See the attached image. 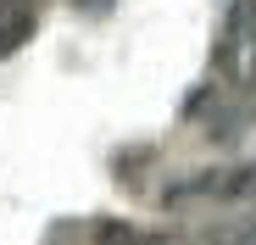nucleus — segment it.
I'll list each match as a JSON object with an SVG mask.
<instances>
[{"label":"nucleus","mask_w":256,"mask_h":245,"mask_svg":"<svg viewBox=\"0 0 256 245\" xmlns=\"http://www.w3.org/2000/svg\"><path fill=\"white\" fill-rule=\"evenodd\" d=\"M212 67H218L234 90L256 78V0H228L218 45H212Z\"/></svg>","instance_id":"1"},{"label":"nucleus","mask_w":256,"mask_h":245,"mask_svg":"<svg viewBox=\"0 0 256 245\" xmlns=\"http://www.w3.org/2000/svg\"><path fill=\"white\" fill-rule=\"evenodd\" d=\"M34 39V6H0V62Z\"/></svg>","instance_id":"2"},{"label":"nucleus","mask_w":256,"mask_h":245,"mask_svg":"<svg viewBox=\"0 0 256 245\" xmlns=\"http://www.w3.org/2000/svg\"><path fill=\"white\" fill-rule=\"evenodd\" d=\"M95 245H156V240H150V234H140L134 223H100Z\"/></svg>","instance_id":"3"},{"label":"nucleus","mask_w":256,"mask_h":245,"mask_svg":"<svg viewBox=\"0 0 256 245\" xmlns=\"http://www.w3.org/2000/svg\"><path fill=\"white\" fill-rule=\"evenodd\" d=\"M72 6H78V12H84V17H106V12H112V6H117V0H72Z\"/></svg>","instance_id":"4"},{"label":"nucleus","mask_w":256,"mask_h":245,"mask_svg":"<svg viewBox=\"0 0 256 245\" xmlns=\"http://www.w3.org/2000/svg\"><path fill=\"white\" fill-rule=\"evenodd\" d=\"M245 245H256V223H250V228H245Z\"/></svg>","instance_id":"5"}]
</instances>
